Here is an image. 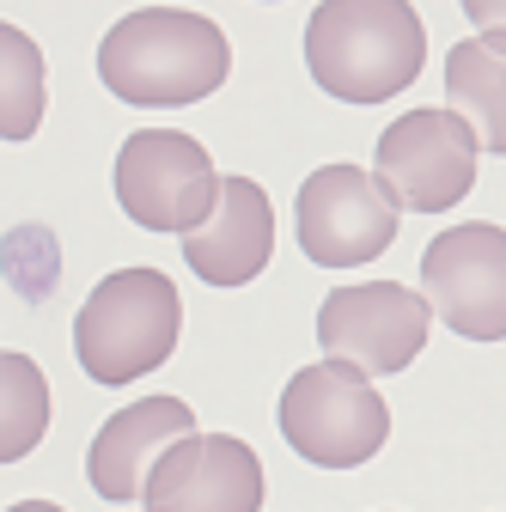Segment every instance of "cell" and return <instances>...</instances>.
I'll use <instances>...</instances> for the list:
<instances>
[{"label":"cell","instance_id":"cell-1","mask_svg":"<svg viewBox=\"0 0 506 512\" xmlns=\"http://www.w3.org/2000/svg\"><path fill=\"white\" fill-rule=\"evenodd\" d=\"M232 74V43L214 19L183 7H141L116 19L98 43V80L122 104H196L220 92Z\"/></svg>","mask_w":506,"mask_h":512},{"label":"cell","instance_id":"cell-2","mask_svg":"<svg viewBox=\"0 0 506 512\" xmlns=\"http://www.w3.org/2000/svg\"><path fill=\"white\" fill-rule=\"evenodd\" d=\"M427 31L409 0H318L305 25V68L342 104H385L421 80Z\"/></svg>","mask_w":506,"mask_h":512},{"label":"cell","instance_id":"cell-3","mask_svg":"<svg viewBox=\"0 0 506 512\" xmlns=\"http://www.w3.org/2000/svg\"><path fill=\"white\" fill-rule=\"evenodd\" d=\"M183 330V299L159 269H116L74 317V354L92 384H135L159 372Z\"/></svg>","mask_w":506,"mask_h":512},{"label":"cell","instance_id":"cell-4","mask_svg":"<svg viewBox=\"0 0 506 512\" xmlns=\"http://www.w3.org/2000/svg\"><path fill=\"white\" fill-rule=\"evenodd\" d=\"M281 433L318 470H360L391 439V409L372 378L348 360H324L287 378L281 391Z\"/></svg>","mask_w":506,"mask_h":512},{"label":"cell","instance_id":"cell-5","mask_svg":"<svg viewBox=\"0 0 506 512\" xmlns=\"http://www.w3.org/2000/svg\"><path fill=\"white\" fill-rule=\"evenodd\" d=\"M116 208L141 232H196L220 196V177L202 141L177 128H135L116 147Z\"/></svg>","mask_w":506,"mask_h":512},{"label":"cell","instance_id":"cell-6","mask_svg":"<svg viewBox=\"0 0 506 512\" xmlns=\"http://www.w3.org/2000/svg\"><path fill=\"white\" fill-rule=\"evenodd\" d=\"M476 128L458 110H409L397 116L372 153V177L409 214H446L476 189Z\"/></svg>","mask_w":506,"mask_h":512},{"label":"cell","instance_id":"cell-7","mask_svg":"<svg viewBox=\"0 0 506 512\" xmlns=\"http://www.w3.org/2000/svg\"><path fill=\"white\" fill-rule=\"evenodd\" d=\"M397 202L385 196V183L360 165H318L299 183V250L318 269H360L372 256H385L397 238Z\"/></svg>","mask_w":506,"mask_h":512},{"label":"cell","instance_id":"cell-8","mask_svg":"<svg viewBox=\"0 0 506 512\" xmlns=\"http://www.w3.org/2000/svg\"><path fill=\"white\" fill-rule=\"evenodd\" d=\"M427 324L433 305L427 293L403 287V281H360V287H336L318 305V348L330 360L372 372H409V360L427 348Z\"/></svg>","mask_w":506,"mask_h":512},{"label":"cell","instance_id":"cell-9","mask_svg":"<svg viewBox=\"0 0 506 512\" xmlns=\"http://www.w3.org/2000/svg\"><path fill=\"white\" fill-rule=\"evenodd\" d=\"M421 287L464 342H506V226H446L421 256Z\"/></svg>","mask_w":506,"mask_h":512},{"label":"cell","instance_id":"cell-10","mask_svg":"<svg viewBox=\"0 0 506 512\" xmlns=\"http://www.w3.org/2000/svg\"><path fill=\"white\" fill-rule=\"evenodd\" d=\"M263 458L232 433H189L153 464L147 512H263Z\"/></svg>","mask_w":506,"mask_h":512},{"label":"cell","instance_id":"cell-11","mask_svg":"<svg viewBox=\"0 0 506 512\" xmlns=\"http://www.w3.org/2000/svg\"><path fill=\"white\" fill-rule=\"evenodd\" d=\"M275 256V208L250 177H220V196L196 232H183V263L208 287H244Z\"/></svg>","mask_w":506,"mask_h":512},{"label":"cell","instance_id":"cell-12","mask_svg":"<svg viewBox=\"0 0 506 512\" xmlns=\"http://www.w3.org/2000/svg\"><path fill=\"white\" fill-rule=\"evenodd\" d=\"M189 433H196V415H189L183 397H141L129 409H116L86 452V476H92L98 500H110V506L141 500L153 464Z\"/></svg>","mask_w":506,"mask_h":512},{"label":"cell","instance_id":"cell-13","mask_svg":"<svg viewBox=\"0 0 506 512\" xmlns=\"http://www.w3.org/2000/svg\"><path fill=\"white\" fill-rule=\"evenodd\" d=\"M446 110L476 128V147L506 159V31H476L446 55Z\"/></svg>","mask_w":506,"mask_h":512},{"label":"cell","instance_id":"cell-14","mask_svg":"<svg viewBox=\"0 0 506 512\" xmlns=\"http://www.w3.org/2000/svg\"><path fill=\"white\" fill-rule=\"evenodd\" d=\"M49 433V378L31 354L0 348V464H19Z\"/></svg>","mask_w":506,"mask_h":512},{"label":"cell","instance_id":"cell-15","mask_svg":"<svg viewBox=\"0 0 506 512\" xmlns=\"http://www.w3.org/2000/svg\"><path fill=\"white\" fill-rule=\"evenodd\" d=\"M43 49L0 19V141H31L43 122Z\"/></svg>","mask_w":506,"mask_h":512},{"label":"cell","instance_id":"cell-16","mask_svg":"<svg viewBox=\"0 0 506 512\" xmlns=\"http://www.w3.org/2000/svg\"><path fill=\"white\" fill-rule=\"evenodd\" d=\"M476 31H506V0H458Z\"/></svg>","mask_w":506,"mask_h":512},{"label":"cell","instance_id":"cell-17","mask_svg":"<svg viewBox=\"0 0 506 512\" xmlns=\"http://www.w3.org/2000/svg\"><path fill=\"white\" fill-rule=\"evenodd\" d=\"M7 512H61L55 500H19V506H7Z\"/></svg>","mask_w":506,"mask_h":512}]
</instances>
